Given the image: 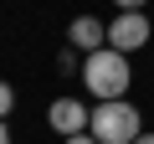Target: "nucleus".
Segmentation results:
<instances>
[{"mask_svg": "<svg viewBox=\"0 0 154 144\" xmlns=\"http://www.w3.org/2000/svg\"><path fill=\"white\" fill-rule=\"evenodd\" d=\"M82 83H88V93H93L98 103H113V98H123V93H128L134 67H128V57H123V52L98 46V52H88V57H82Z\"/></svg>", "mask_w": 154, "mask_h": 144, "instance_id": "nucleus-1", "label": "nucleus"}, {"mask_svg": "<svg viewBox=\"0 0 154 144\" xmlns=\"http://www.w3.org/2000/svg\"><path fill=\"white\" fill-rule=\"evenodd\" d=\"M93 139L98 144H134L139 134H144V118H139V108L134 103H123V98H113V103H98L93 108Z\"/></svg>", "mask_w": 154, "mask_h": 144, "instance_id": "nucleus-2", "label": "nucleus"}, {"mask_svg": "<svg viewBox=\"0 0 154 144\" xmlns=\"http://www.w3.org/2000/svg\"><path fill=\"white\" fill-rule=\"evenodd\" d=\"M149 36H154V21L144 16V11H118L113 21H108V46L113 52H139V46H149Z\"/></svg>", "mask_w": 154, "mask_h": 144, "instance_id": "nucleus-3", "label": "nucleus"}, {"mask_svg": "<svg viewBox=\"0 0 154 144\" xmlns=\"http://www.w3.org/2000/svg\"><path fill=\"white\" fill-rule=\"evenodd\" d=\"M46 124H51L62 139H72V134H82V129L93 124V108H88V103H77V98H51Z\"/></svg>", "mask_w": 154, "mask_h": 144, "instance_id": "nucleus-4", "label": "nucleus"}, {"mask_svg": "<svg viewBox=\"0 0 154 144\" xmlns=\"http://www.w3.org/2000/svg\"><path fill=\"white\" fill-rule=\"evenodd\" d=\"M67 41H72L77 52H98V46H108V21H98V16H77V21L67 26Z\"/></svg>", "mask_w": 154, "mask_h": 144, "instance_id": "nucleus-5", "label": "nucleus"}, {"mask_svg": "<svg viewBox=\"0 0 154 144\" xmlns=\"http://www.w3.org/2000/svg\"><path fill=\"white\" fill-rule=\"evenodd\" d=\"M11 108H16V88L0 83V118H11Z\"/></svg>", "mask_w": 154, "mask_h": 144, "instance_id": "nucleus-6", "label": "nucleus"}, {"mask_svg": "<svg viewBox=\"0 0 154 144\" xmlns=\"http://www.w3.org/2000/svg\"><path fill=\"white\" fill-rule=\"evenodd\" d=\"M57 72H82V67H77V57H72V46H67V52L57 57Z\"/></svg>", "mask_w": 154, "mask_h": 144, "instance_id": "nucleus-7", "label": "nucleus"}, {"mask_svg": "<svg viewBox=\"0 0 154 144\" xmlns=\"http://www.w3.org/2000/svg\"><path fill=\"white\" fill-rule=\"evenodd\" d=\"M113 5H118V11H144L149 0H113Z\"/></svg>", "mask_w": 154, "mask_h": 144, "instance_id": "nucleus-8", "label": "nucleus"}, {"mask_svg": "<svg viewBox=\"0 0 154 144\" xmlns=\"http://www.w3.org/2000/svg\"><path fill=\"white\" fill-rule=\"evenodd\" d=\"M67 144H98V139H93V134H88V129H82V134H72V139H67Z\"/></svg>", "mask_w": 154, "mask_h": 144, "instance_id": "nucleus-9", "label": "nucleus"}, {"mask_svg": "<svg viewBox=\"0 0 154 144\" xmlns=\"http://www.w3.org/2000/svg\"><path fill=\"white\" fill-rule=\"evenodd\" d=\"M0 144H11V129H5V118H0Z\"/></svg>", "mask_w": 154, "mask_h": 144, "instance_id": "nucleus-10", "label": "nucleus"}, {"mask_svg": "<svg viewBox=\"0 0 154 144\" xmlns=\"http://www.w3.org/2000/svg\"><path fill=\"white\" fill-rule=\"evenodd\" d=\"M134 144H154V134H149V129H144V134H139V139H134Z\"/></svg>", "mask_w": 154, "mask_h": 144, "instance_id": "nucleus-11", "label": "nucleus"}]
</instances>
